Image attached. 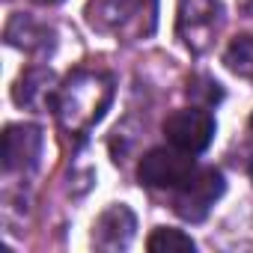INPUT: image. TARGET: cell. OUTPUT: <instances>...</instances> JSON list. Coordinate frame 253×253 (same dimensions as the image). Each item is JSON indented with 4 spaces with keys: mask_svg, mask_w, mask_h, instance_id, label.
<instances>
[{
    "mask_svg": "<svg viewBox=\"0 0 253 253\" xmlns=\"http://www.w3.org/2000/svg\"><path fill=\"white\" fill-rule=\"evenodd\" d=\"M113 78L98 69H78L72 72L54 95V113L63 125V131L72 137H84L95 122L107 113L113 101Z\"/></svg>",
    "mask_w": 253,
    "mask_h": 253,
    "instance_id": "obj_1",
    "label": "cell"
},
{
    "mask_svg": "<svg viewBox=\"0 0 253 253\" xmlns=\"http://www.w3.org/2000/svg\"><path fill=\"white\" fill-rule=\"evenodd\" d=\"M89 24L122 39L152 36L158 24V0H92Z\"/></svg>",
    "mask_w": 253,
    "mask_h": 253,
    "instance_id": "obj_2",
    "label": "cell"
},
{
    "mask_svg": "<svg viewBox=\"0 0 253 253\" xmlns=\"http://www.w3.org/2000/svg\"><path fill=\"white\" fill-rule=\"evenodd\" d=\"M223 191H226V182H223L220 170H214V167H197L173 191V211L182 220L200 223V220L209 217V211L223 197Z\"/></svg>",
    "mask_w": 253,
    "mask_h": 253,
    "instance_id": "obj_3",
    "label": "cell"
},
{
    "mask_svg": "<svg viewBox=\"0 0 253 253\" xmlns=\"http://www.w3.org/2000/svg\"><path fill=\"white\" fill-rule=\"evenodd\" d=\"M223 9L217 0H179V18L176 30L188 51L206 54L214 45V36L220 33Z\"/></svg>",
    "mask_w": 253,
    "mask_h": 253,
    "instance_id": "obj_4",
    "label": "cell"
},
{
    "mask_svg": "<svg viewBox=\"0 0 253 253\" xmlns=\"http://www.w3.org/2000/svg\"><path fill=\"white\" fill-rule=\"evenodd\" d=\"M164 134L170 140V146L197 155L203 149H209V143L214 140V116L203 107H185L176 110L164 119Z\"/></svg>",
    "mask_w": 253,
    "mask_h": 253,
    "instance_id": "obj_5",
    "label": "cell"
},
{
    "mask_svg": "<svg viewBox=\"0 0 253 253\" xmlns=\"http://www.w3.org/2000/svg\"><path fill=\"white\" fill-rule=\"evenodd\" d=\"M197 170L194 158L182 149H152L140 161V182L155 191H176L191 173Z\"/></svg>",
    "mask_w": 253,
    "mask_h": 253,
    "instance_id": "obj_6",
    "label": "cell"
},
{
    "mask_svg": "<svg viewBox=\"0 0 253 253\" xmlns=\"http://www.w3.org/2000/svg\"><path fill=\"white\" fill-rule=\"evenodd\" d=\"M42 128L30 122H15L6 125L3 131V170L6 173H33L42 161Z\"/></svg>",
    "mask_w": 253,
    "mask_h": 253,
    "instance_id": "obj_7",
    "label": "cell"
},
{
    "mask_svg": "<svg viewBox=\"0 0 253 253\" xmlns=\"http://www.w3.org/2000/svg\"><path fill=\"white\" fill-rule=\"evenodd\" d=\"M134 229H137V217L128 206H110L98 214L95 226H92V244L98 250H125L134 241Z\"/></svg>",
    "mask_w": 253,
    "mask_h": 253,
    "instance_id": "obj_8",
    "label": "cell"
},
{
    "mask_svg": "<svg viewBox=\"0 0 253 253\" xmlns=\"http://www.w3.org/2000/svg\"><path fill=\"white\" fill-rule=\"evenodd\" d=\"M54 95H57V86H54L51 69H30L15 86V101L21 107H30V110L54 107Z\"/></svg>",
    "mask_w": 253,
    "mask_h": 253,
    "instance_id": "obj_9",
    "label": "cell"
},
{
    "mask_svg": "<svg viewBox=\"0 0 253 253\" xmlns=\"http://www.w3.org/2000/svg\"><path fill=\"white\" fill-rule=\"evenodd\" d=\"M6 42L24 51H48L51 42V30L39 21H33L30 15H12V21L6 24Z\"/></svg>",
    "mask_w": 253,
    "mask_h": 253,
    "instance_id": "obj_10",
    "label": "cell"
},
{
    "mask_svg": "<svg viewBox=\"0 0 253 253\" xmlns=\"http://www.w3.org/2000/svg\"><path fill=\"white\" fill-rule=\"evenodd\" d=\"M223 63L232 75H238L244 81H253V33L232 39L226 54H223Z\"/></svg>",
    "mask_w": 253,
    "mask_h": 253,
    "instance_id": "obj_11",
    "label": "cell"
},
{
    "mask_svg": "<svg viewBox=\"0 0 253 253\" xmlns=\"http://www.w3.org/2000/svg\"><path fill=\"white\" fill-rule=\"evenodd\" d=\"M146 247L152 253H191L194 250V241L182 229H155L149 235Z\"/></svg>",
    "mask_w": 253,
    "mask_h": 253,
    "instance_id": "obj_12",
    "label": "cell"
},
{
    "mask_svg": "<svg viewBox=\"0 0 253 253\" xmlns=\"http://www.w3.org/2000/svg\"><path fill=\"white\" fill-rule=\"evenodd\" d=\"M36 3H60V0H36Z\"/></svg>",
    "mask_w": 253,
    "mask_h": 253,
    "instance_id": "obj_13",
    "label": "cell"
},
{
    "mask_svg": "<svg viewBox=\"0 0 253 253\" xmlns=\"http://www.w3.org/2000/svg\"><path fill=\"white\" fill-rule=\"evenodd\" d=\"M250 128H253V116H250Z\"/></svg>",
    "mask_w": 253,
    "mask_h": 253,
    "instance_id": "obj_14",
    "label": "cell"
}]
</instances>
